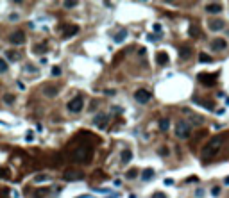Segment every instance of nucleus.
Instances as JSON below:
<instances>
[{
	"mask_svg": "<svg viewBox=\"0 0 229 198\" xmlns=\"http://www.w3.org/2000/svg\"><path fill=\"white\" fill-rule=\"evenodd\" d=\"M75 6H77L75 0H66V2H64V7H68V9H70V7H75Z\"/></svg>",
	"mask_w": 229,
	"mask_h": 198,
	"instance_id": "26",
	"label": "nucleus"
},
{
	"mask_svg": "<svg viewBox=\"0 0 229 198\" xmlns=\"http://www.w3.org/2000/svg\"><path fill=\"white\" fill-rule=\"evenodd\" d=\"M199 80H204V84L206 86H211L215 82V79L211 75H199Z\"/></svg>",
	"mask_w": 229,
	"mask_h": 198,
	"instance_id": "20",
	"label": "nucleus"
},
{
	"mask_svg": "<svg viewBox=\"0 0 229 198\" xmlns=\"http://www.w3.org/2000/svg\"><path fill=\"white\" fill-rule=\"evenodd\" d=\"M32 50H34V54H43V52H47V45H45V43H41V45H34Z\"/></svg>",
	"mask_w": 229,
	"mask_h": 198,
	"instance_id": "21",
	"label": "nucleus"
},
{
	"mask_svg": "<svg viewBox=\"0 0 229 198\" xmlns=\"http://www.w3.org/2000/svg\"><path fill=\"white\" fill-rule=\"evenodd\" d=\"M45 195H49V189L45 187V189H38L34 193V198H45Z\"/></svg>",
	"mask_w": 229,
	"mask_h": 198,
	"instance_id": "22",
	"label": "nucleus"
},
{
	"mask_svg": "<svg viewBox=\"0 0 229 198\" xmlns=\"http://www.w3.org/2000/svg\"><path fill=\"white\" fill-rule=\"evenodd\" d=\"M161 155H168V148H165L163 146V148H161Z\"/></svg>",
	"mask_w": 229,
	"mask_h": 198,
	"instance_id": "33",
	"label": "nucleus"
},
{
	"mask_svg": "<svg viewBox=\"0 0 229 198\" xmlns=\"http://www.w3.org/2000/svg\"><path fill=\"white\" fill-rule=\"evenodd\" d=\"M13 102H14V95H4V104L11 106Z\"/></svg>",
	"mask_w": 229,
	"mask_h": 198,
	"instance_id": "23",
	"label": "nucleus"
},
{
	"mask_svg": "<svg viewBox=\"0 0 229 198\" xmlns=\"http://www.w3.org/2000/svg\"><path fill=\"white\" fill-rule=\"evenodd\" d=\"M156 63L157 64H166V63H168V56H166V52H157Z\"/></svg>",
	"mask_w": 229,
	"mask_h": 198,
	"instance_id": "15",
	"label": "nucleus"
},
{
	"mask_svg": "<svg viewBox=\"0 0 229 198\" xmlns=\"http://www.w3.org/2000/svg\"><path fill=\"white\" fill-rule=\"evenodd\" d=\"M199 61H200V63H209V61H211V57H208V56H199Z\"/></svg>",
	"mask_w": 229,
	"mask_h": 198,
	"instance_id": "31",
	"label": "nucleus"
},
{
	"mask_svg": "<svg viewBox=\"0 0 229 198\" xmlns=\"http://www.w3.org/2000/svg\"><path fill=\"white\" fill-rule=\"evenodd\" d=\"M208 25H209V30H222V29H224V21L222 20H209V23H208Z\"/></svg>",
	"mask_w": 229,
	"mask_h": 198,
	"instance_id": "13",
	"label": "nucleus"
},
{
	"mask_svg": "<svg viewBox=\"0 0 229 198\" xmlns=\"http://www.w3.org/2000/svg\"><path fill=\"white\" fill-rule=\"evenodd\" d=\"M93 123H95L97 127H106V123H107V114H97V116L93 118Z\"/></svg>",
	"mask_w": 229,
	"mask_h": 198,
	"instance_id": "12",
	"label": "nucleus"
},
{
	"mask_svg": "<svg viewBox=\"0 0 229 198\" xmlns=\"http://www.w3.org/2000/svg\"><path fill=\"white\" fill-rule=\"evenodd\" d=\"M84 177V173L81 170H75V168H68V170L63 171V178L64 180H79V178Z\"/></svg>",
	"mask_w": 229,
	"mask_h": 198,
	"instance_id": "6",
	"label": "nucleus"
},
{
	"mask_svg": "<svg viewBox=\"0 0 229 198\" xmlns=\"http://www.w3.org/2000/svg\"><path fill=\"white\" fill-rule=\"evenodd\" d=\"M125 36H127V30H125V29L118 30V32L115 34V43H122L124 39H125Z\"/></svg>",
	"mask_w": 229,
	"mask_h": 198,
	"instance_id": "16",
	"label": "nucleus"
},
{
	"mask_svg": "<svg viewBox=\"0 0 229 198\" xmlns=\"http://www.w3.org/2000/svg\"><path fill=\"white\" fill-rule=\"evenodd\" d=\"M4 71H7V63L4 59H0V73H4Z\"/></svg>",
	"mask_w": 229,
	"mask_h": 198,
	"instance_id": "25",
	"label": "nucleus"
},
{
	"mask_svg": "<svg viewBox=\"0 0 229 198\" xmlns=\"http://www.w3.org/2000/svg\"><path fill=\"white\" fill-rule=\"evenodd\" d=\"M79 32V27L77 25H70V27H66L64 29V32H63V38L66 39V38H72L73 34H77Z\"/></svg>",
	"mask_w": 229,
	"mask_h": 198,
	"instance_id": "14",
	"label": "nucleus"
},
{
	"mask_svg": "<svg viewBox=\"0 0 229 198\" xmlns=\"http://www.w3.org/2000/svg\"><path fill=\"white\" fill-rule=\"evenodd\" d=\"M9 41L13 43V45H21V43L25 41V34H23V30H13V32L9 34Z\"/></svg>",
	"mask_w": 229,
	"mask_h": 198,
	"instance_id": "7",
	"label": "nucleus"
},
{
	"mask_svg": "<svg viewBox=\"0 0 229 198\" xmlns=\"http://www.w3.org/2000/svg\"><path fill=\"white\" fill-rule=\"evenodd\" d=\"M7 57H9L11 61H16V59H18V56H16V52H7Z\"/></svg>",
	"mask_w": 229,
	"mask_h": 198,
	"instance_id": "30",
	"label": "nucleus"
},
{
	"mask_svg": "<svg viewBox=\"0 0 229 198\" xmlns=\"http://www.w3.org/2000/svg\"><path fill=\"white\" fill-rule=\"evenodd\" d=\"M222 141H224L222 136H215V137H211V139L204 145V148L200 150V157H202L204 161H209L211 157H215L217 154H218L220 146H222Z\"/></svg>",
	"mask_w": 229,
	"mask_h": 198,
	"instance_id": "1",
	"label": "nucleus"
},
{
	"mask_svg": "<svg viewBox=\"0 0 229 198\" xmlns=\"http://www.w3.org/2000/svg\"><path fill=\"white\" fill-rule=\"evenodd\" d=\"M77 198H88V195H81V196H77Z\"/></svg>",
	"mask_w": 229,
	"mask_h": 198,
	"instance_id": "41",
	"label": "nucleus"
},
{
	"mask_svg": "<svg viewBox=\"0 0 229 198\" xmlns=\"http://www.w3.org/2000/svg\"><path fill=\"white\" fill-rule=\"evenodd\" d=\"M226 47H227V43H226V39H215L213 43H211V48L215 50V52H218V50H226Z\"/></svg>",
	"mask_w": 229,
	"mask_h": 198,
	"instance_id": "10",
	"label": "nucleus"
},
{
	"mask_svg": "<svg viewBox=\"0 0 229 198\" xmlns=\"http://www.w3.org/2000/svg\"><path fill=\"white\" fill-rule=\"evenodd\" d=\"M190 134H192V127H190L186 121H179L177 125H175V136H177V137L186 139Z\"/></svg>",
	"mask_w": 229,
	"mask_h": 198,
	"instance_id": "4",
	"label": "nucleus"
},
{
	"mask_svg": "<svg viewBox=\"0 0 229 198\" xmlns=\"http://www.w3.org/2000/svg\"><path fill=\"white\" fill-rule=\"evenodd\" d=\"M224 184H226V186H229V177H226V178H224Z\"/></svg>",
	"mask_w": 229,
	"mask_h": 198,
	"instance_id": "40",
	"label": "nucleus"
},
{
	"mask_svg": "<svg viewBox=\"0 0 229 198\" xmlns=\"http://www.w3.org/2000/svg\"><path fill=\"white\" fill-rule=\"evenodd\" d=\"M152 177H154V170H152V168H147V170H143V173H142V178H143V182H147V180H150Z\"/></svg>",
	"mask_w": 229,
	"mask_h": 198,
	"instance_id": "18",
	"label": "nucleus"
},
{
	"mask_svg": "<svg viewBox=\"0 0 229 198\" xmlns=\"http://www.w3.org/2000/svg\"><path fill=\"white\" fill-rule=\"evenodd\" d=\"M206 11L209 14H217V13H220L222 11V6L218 4V2H211V4H208L206 6Z\"/></svg>",
	"mask_w": 229,
	"mask_h": 198,
	"instance_id": "11",
	"label": "nucleus"
},
{
	"mask_svg": "<svg viewBox=\"0 0 229 198\" xmlns=\"http://www.w3.org/2000/svg\"><path fill=\"white\" fill-rule=\"evenodd\" d=\"M195 195H197V196H199V198H200V196H202V195H204V191H202V189H199V191L195 193Z\"/></svg>",
	"mask_w": 229,
	"mask_h": 198,
	"instance_id": "39",
	"label": "nucleus"
},
{
	"mask_svg": "<svg viewBox=\"0 0 229 198\" xmlns=\"http://www.w3.org/2000/svg\"><path fill=\"white\" fill-rule=\"evenodd\" d=\"M183 114H185L186 118H188V125L192 127V125H202L204 123V118L200 116V114H195V113H192L190 109H183Z\"/></svg>",
	"mask_w": 229,
	"mask_h": 198,
	"instance_id": "3",
	"label": "nucleus"
},
{
	"mask_svg": "<svg viewBox=\"0 0 229 198\" xmlns=\"http://www.w3.org/2000/svg\"><path fill=\"white\" fill-rule=\"evenodd\" d=\"M90 152H91V150L86 148V146H79V148L73 152L72 159H73V161H79V163H86V161H90V157H91Z\"/></svg>",
	"mask_w": 229,
	"mask_h": 198,
	"instance_id": "2",
	"label": "nucleus"
},
{
	"mask_svg": "<svg viewBox=\"0 0 229 198\" xmlns=\"http://www.w3.org/2000/svg\"><path fill=\"white\" fill-rule=\"evenodd\" d=\"M154 30H156V32H161V25H154Z\"/></svg>",
	"mask_w": 229,
	"mask_h": 198,
	"instance_id": "38",
	"label": "nucleus"
},
{
	"mask_svg": "<svg viewBox=\"0 0 229 198\" xmlns=\"http://www.w3.org/2000/svg\"><path fill=\"white\" fill-rule=\"evenodd\" d=\"M52 75H54V77H59V75H61V68H59V66H54V68H52Z\"/></svg>",
	"mask_w": 229,
	"mask_h": 198,
	"instance_id": "27",
	"label": "nucleus"
},
{
	"mask_svg": "<svg viewBox=\"0 0 229 198\" xmlns=\"http://www.w3.org/2000/svg\"><path fill=\"white\" fill-rule=\"evenodd\" d=\"M134 98L138 104H147L150 100V93L147 91V89H138V91L134 93Z\"/></svg>",
	"mask_w": 229,
	"mask_h": 198,
	"instance_id": "8",
	"label": "nucleus"
},
{
	"mask_svg": "<svg viewBox=\"0 0 229 198\" xmlns=\"http://www.w3.org/2000/svg\"><path fill=\"white\" fill-rule=\"evenodd\" d=\"M188 52H190V48H181V57H183V59H188V57H190V54H188Z\"/></svg>",
	"mask_w": 229,
	"mask_h": 198,
	"instance_id": "28",
	"label": "nucleus"
},
{
	"mask_svg": "<svg viewBox=\"0 0 229 198\" xmlns=\"http://www.w3.org/2000/svg\"><path fill=\"white\" fill-rule=\"evenodd\" d=\"M49 180H50V177L47 175V173H38V175L34 177V182H36V184H41V182H49Z\"/></svg>",
	"mask_w": 229,
	"mask_h": 198,
	"instance_id": "17",
	"label": "nucleus"
},
{
	"mask_svg": "<svg viewBox=\"0 0 229 198\" xmlns=\"http://www.w3.org/2000/svg\"><path fill=\"white\" fill-rule=\"evenodd\" d=\"M136 175H138V171H136V170H131V171H127V178H134Z\"/></svg>",
	"mask_w": 229,
	"mask_h": 198,
	"instance_id": "32",
	"label": "nucleus"
},
{
	"mask_svg": "<svg viewBox=\"0 0 229 198\" xmlns=\"http://www.w3.org/2000/svg\"><path fill=\"white\" fill-rule=\"evenodd\" d=\"M165 184H166V186H172V184H174V180H172V178H166V180H165Z\"/></svg>",
	"mask_w": 229,
	"mask_h": 198,
	"instance_id": "35",
	"label": "nucleus"
},
{
	"mask_svg": "<svg viewBox=\"0 0 229 198\" xmlns=\"http://www.w3.org/2000/svg\"><path fill=\"white\" fill-rule=\"evenodd\" d=\"M154 198H166V196H165L163 193H156V195H154Z\"/></svg>",
	"mask_w": 229,
	"mask_h": 198,
	"instance_id": "34",
	"label": "nucleus"
},
{
	"mask_svg": "<svg viewBox=\"0 0 229 198\" xmlns=\"http://www.w3.org/2000/svg\"><path fill=\"white\" fill-rule=\"evenodd\" d=\"M211 195H213V196H218V195H220V187H218V186H215L213 189H211Z\"/></svg>",
	"mask_w": 229,
	"mask_h": 198,
	"instance_id": "29",
	"label": "nucleus"
},
{
	"mask_svg": "<svg viewBox=\"0 0 229 198\" xmlns=\"http://www.w3.org/2000/svg\"><path fill=\"white\" fill-rule=\"evenodd\" d=\"M32 137H34V136H32V132H27V141H32Z\"/></svg>",
	"mask_w": 229,
	"mask_h": 198,
	"instance_id": "36",
	"label": "nucleus"
},
{
	"mask_svg": "<svg viewBox=\"0 0 229 198\" xmlns=\"http://www.w3.org/2000/svg\"><path fill=\"white\" fill-rule=\"evenodd\" d=\"M168 123H170L168 118H163V120L159 121V128H161V130H166V128H168Z\"/></svg>",
	"mask_w": 229,
	"mask_h": 198,
	"instance_id": "24",
	"label": "nucleus"
},
{
	"mask_svg": "<svg viewBox=\"0 0 229 198\" xmlns=\"http://www.w3.org/2000/svg\"><path fill=\"white\" fill-rule=\"evenodd\" d=\"M57 93H59V88H57V86H52V84L43 86V95H45V97L54 98V97H57Z\"/></svg>",
	"mask_w": 229,
	"mask_h": 198,
	"instance_id": "9",
	"label": "nucleus"
},
{
	"mask_svg": "<svg viewBox=\"0 0 229 198\" xmlns=\"http://www.w3.org/2000/svg\"><path fill=\"white\" fill-rule=\"evenodd\" d=\"M82 107H84V98L82 97H75L68 102V111L70 113H81Z\"/></svg>",
	"mask_w": 229,
	"mask_h": 198,
	"instance_id": "5",
	"label": "nucleus"
},
{
	"mask_svg": "<svg viewBox=\"0 0 229 198\" xmlns=\"http://www.w3.org/2000/svg\"><path fill=\"white\" fill-rule=\"evenodd\" d=\"M131 159H133V152L131 150H124L122 152V164H127Z\"/></svg>",
	"mask_w": 229,
	"mask_h": 198,
	"instance_id": "19",
	"label": "nucleus"
},
{
	"mask_svg": "<svg viewBox=\"0 0 229 198\" xmlns=\"http://www.w3.org/2000/svg\"><path fill=\"white\" fill-rule=\"evenodd\" d=\"M190 34H192V36H195V34H197V29H195V27H192V29H190Z\"/></svg>",
	"mask_w": 229,
	"mask_h": 198,
	"instance_id": "37",
	"label": "nucleus"
}]
</instances>
